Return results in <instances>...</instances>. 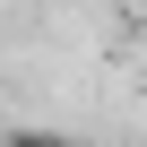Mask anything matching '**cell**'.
Instances as JSON below:
<instances>
[{"label":"cell","mask_w":147,"mask_h":147,"mask_svg":"<svg viewBox=\"0 0 147 147\" xmlns=\"http://www.w3.org/2000/svg\"><path fill=\"white\" fill-rule=\"evenodd\" d=\"M0 147H69V138H52V130H9Z\"/></svg>","instance_id":"1"}]
</instances>
